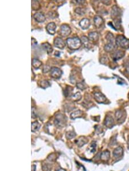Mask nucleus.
Listing matches in <instances>:
<instances>
[{
	"label": "nucleus",
	"instance_id": "nucleus-2",
	"mask_svg": "<svg viewBox=\"0 0 129 171\" xmlns=\"http://www.w3.org/2000/svg\"><path fill=\"white\" fill-rule=\"evenodd\" d=\"M116 44L123 49H129V39L123 35H118L116 38Z\"/></svg>",
	"mask_w": 129,
	"mask_h": 171
},
{
	"label": "nucleus",
	"instance_id": "nucleus-26",
	"mask_svg": "<svg viewBox=\"0 0 129 171\" xmlns=\"http://www.w3.org/2000/svg\"><path fill=\"white\" fill-rule=\"evenodd\" d=\"M40 85L41 88H47L48 87L50 86V84L48 81H46V80H43L42 81H41V83H40Z\"/></svg>",
	"mask_w": 129,
	"mask_h": 171
},
{
	"label": "nucleus",
	"instance_id": "nucleus-24",
	"mask_svg": "<svg viewBox=\"0 0 129 171\" xmlns=\"http://www.w3.org/2000/svg\"><path fill=\"white\" fill-rule=\"evenodd\" d=\"M104 49L106 51L110 52L112 51L114 49V45L113 43H109L104 47Z\"/></svg>",
	"mask_w": 129,
	"mask_h": 171
},
{
	"label": "nucleus",
	"instance_id": "nucleus-33",
	"mask_svg": "<svg viewBox=\"0 0 129 171\" xmlns=\"http://www.w3.org/2000/svg\"><path fill=\"white\" fill-rule=\"evenodd\" d=\"M101 2L106 5H110L111 4V0H101Z\"/></svg>",
	"mask_w": 129,
	"mask_h": 171
},
{
	"label": "nucleus",
	"instance_id": "nucleus-19",
	"mask_svg": "<svg viewBox=\"0 0 129 171\" xmlns=\"http://www.w3.org/2000/svg\"><path fill=\"white\" fill-rule=\"evenodd\" d=\"M42 47L44 49L48 54H50L53 51V49L51 46V45H50L49 43H43L42 44Z\"/></svg>",
	"mask_w": 129,
	"mask_h": 171
},
{
	"label": "nucleus",
	"instance_id": "nucleus-23",
	"mask_svg": "<svg viewBox=\"0 0 129 171\" xmlns=\"http://www.w3.org/2000/svg\"><path fill=\"white\" fill-rule=\"evenodd\" d=\"M40 128V124L38 122H34L32 123V131L35 132Z\"/></svg>",
	"mask_w": 129,
	"mask_h": 171
},
{
	"label": "nucleus",
	"instance_id": "nucleus-32",
	"mask_svg": "<svg viewBox=\"0 0 129 171\" xmlns=\"http://www.w3.org/2000/svg\"><path fill=\"white\" fill-rule=\"evenodd\" d=\"M77 87L81 90H84L86 88V86H85V84L83 83H80L77 84Z\"/></svg>",
	"mask_w": 129,
	"mask_h": 171
},
{
	"label": "nucleus",
	"instance_id": "nucleus-28",
	"mask_svg": "<svg viewBox=\"0 0 129 171\" xmlns=\"http://www.w3.org/2000/svg\"><path fill=\"white\" fill-rule=\"evenodd\" d=\"M75 12L78 13V15H83L86 13V10L83 8H78L75 9Z\"/></svg>",
	"mask_w": 129,
	"mask_h": 171
},
{
	"label": "nucleus",
	"instance_id": "nucleus-10",
	"mask_svg": "<svg viewBox=\"0 0 129 171\" xmlns=\"http://www.w3.org/2000/svg\"><path fill=\"white\" fill-rule=\"evenodd\" d=\"M124 55H125V52L121 51V50H118V51L114 52L112 53L111 56L112 58L113 59V60L117 61L122 58Z\"/></svg>",
	"mask_w": 129,
	"mask_h": 171
},
{
	"label": "nucleus",
	"instance_id": "nucleus-37",
	"mask_svg": "<svg viewBox=\"0 0 129 171\" xmlns=\"http://www.w3.org/2000/svg\"><path fill=\"white\" fill-rule=\"evenodd\" d=\"M56 3H62L65 1V0H54Z\"/></svg>",
	"mask_w": 129,
	"mask_h": 171
},
{
	"label": "nucleus",
	"instance_id": "nucleus-35",
	"mask_svg": "<svg viewBox=\"0 0 129 171\" xmlns=\"http://www.w3.org/2000/svg\"><path fill=\"white\" fill-rule=\"evenodd\" d=\"M45 70V71L44 72V73H47V72H48L50 70V67L49 66H44V68H43V72L44 71V70Z\"/></svg>",
	"mask_w": 129,
	"mask_h": 171
},
{
	"label": "nucleus",
	"instance_id": "nucleus-12",
	"mask_svg": "<svg viewBox=\"0 0 129 171\" xmlns=\"http://www.w3.org/2000/svg\"><path fill=\"white\" fill-rule=\"evenodd\" d=\"M114 121L113 118L111 117H110V116H107V117L106 118L104 122L105 126L106 127H107V128L111 129L114 126Z\"/></svg>",
	"mask_w": 129,
	"mask_h": 171
},
{
	"label": "nucleus",
	"instance_id": "nucleus-4",
	"mask_svg": "<svg viewBox=\"0 0 129 171\" xmlns=\"http://www.w3.org/2000/svg\"><path fill=\"white\" fill-rule=\"evenodd\" d=\"M71 32V29L70 27L67 24L61 25L59 30V34L63 37H66L68 36Z\"/></svg>",
	"mask_w": 129,
	"mask_h": 171
},
{
	"label": "nucleus",
	"instance_id": "nucleus-30",
	"mask_svg": "<svg viewBox=\"0 0 129 171\" xmlns=\"http://www.w3.org/2000/svg\"><path fill=\"white\" fill-rule=\"evenodd\" d=\"M72 3L75 5H83L86 3V0H72Z\"/></svg>",
	"mask_w": 129,
	"mask_h": 171
},
{
	"label": "nucleus",
	"instance_id": "nucleus-29",
	"mask_svg": "<svg viewBox=\"0 0 129 171\" xmlns=\"http://www.w3.org/2000/svg\"><path fill=\"white\" fill-rule=\"evenodd\" d=\"M88 40H89L88 38H87L86 36H83V37H82L81 38L82 43H83L84 45H85V47L88 46Z\"/></svg>",
	"mask_w": 129,
	"mask_h": 171
},
{
	"label": "nucleus",
	"instance_id": "nucleus-20",
	"mask_svg": "<svg viewBox=\"0 0 129 171\" xmlns=\"http://www.w3.org/2000/svg\"><path fill=\"white\" fill-rule=\"evenodd\" d=\"M32 65L34 69H37L42 65V62L40 60H37V59H33L32 61Z\"/></svg>",
	"mask_w": 129,
	"mask_h": 171
},
{
	"label": "nucleus",
	"instance_id": "nucleus-15",
	"mask_svg": "<svg viewBox=\"0 0 129 171\" xmlns=\"http://www.w3.org/2000/svg\"><path fill=\"white\" fill-rule=\"evenodd\" d=\"M33 17L36 21L38 22H44L46 19L44 15H43L42 13H36L34 15Z\"/></svg>",
	"mask_w": 129,
	"mask_h": 171
},
{
	"label": "nucleus",
	"instance_id": "nucleus-38",
	"mask_svg": "<svg viewBox=\"0 0 129 171\" xmlns=\"http://www.w3.org/2000/svg\"><path fill=\"white\" fill-rule=\"evenodd\" d=\"M126 70H127V72L129 73V64L128 65L127 67V69H126Z\"/></svg>",
	"mask_w": 129,
	"mask_h": 171
},
{
	"label": "nucleus",
	"instance_id": "nucleus-11",
	"mask_svg": "<svg viewBox=\"0 0 129 171\" xmlns=\"http://www.w3.org/2000/svg\"><path fill=\"white\" fill-rule=\"evenodd\" d=\"M46 29H47L48 32L50 35H54L56 32V25L54 22H49V24H47Z\"/></svg>",
	"mask_w": 129,
	"mask_h": 171
},
{
	"label": "nucleus",
	"instance_id": "nucleus-14",
	"mask_svg": "<svg viewBox=\"0 0 129 171\" xmlns=\"http://www.w3.org/2000/svg\"><path fill=\"white\" fill-rule=\"evenodd\" d=\"M115 118L118 122H121V120H122V121L123 122L126 118L125 112L121 110L117 111L115 113Z\"/></svg>",
	"mask_w": 129,
	"mask_h": 171
},
{
	"label": "nucleus",
	"instance_id": "nucleus-21",
	"mask_svg": "<svg viewBox=\"0 0 129 171\" xmlns=\"http://www.w3.org/2000/svg\"><path fill=\"white\" fill-rule=\"evenodd\" d=\"M41 8L40 4L38 0H32V8L33 10H37Z\"/></svg>",
	"mask_w": 129,
	"mask_h": 171
},
{
	"label": "nucleus",
	"instance_id": "nucleus-3",
	"mask_svg": "<svg viewBox=\"0 0 129 171\" xmlns=\"http://www.w3.org/2000/svg\"><path fill=\"white\" fill-rule=\"evenodd\" d=\"M67 118L63 114H57L56 116V118L54 123L56 126L58 127H63L66 124Z\"/></svg>",
	"mask_w": 129,
	"mask_h": 171
},
{
	"label": "nucleus",
	"instance_id": "nucleus-7",
	"mask_svg": "<svg viewBox=\"0 0 129 171\" xmlns=\"http://www.w3.org/2000/svg\"><path fill=\"white\" fill-rule=\"evenodd\" d=\"M55 46L60 49H63L66 46V42L61 38H56L54 40Z\"/></svg>",
	"mask_w": 129,
	"mask_h": 171
},
{
	"label": "nucleus",
	"instance_id": "nucleus-8",
	"mask_svg": "<svg viewBox=\"0 0 129 171\" xmlns=\"http://www.w3.org/2000/svg\"><path fill=\"white\" fill-rule=\"evenodd\" d=\"M121 15V11L119 9L117 5H114L112 7V9L111 11V16L112 19H117L118 17Z\"/></svg>",
	"mask_w": 129,
	"mask_h": 171
},
{
	"label": "nucleus",
	"instance_id": "nucleus-5",
	"mask_svg": "<svg viewBox=\"0 0 129 171\" xmlns=\"http://www.w3.org/2000/svg\"><path fill=\"white\" fill-rule=\"evenodd\" d=\"M62 74L61 70L59 68L54 67L50 69V76L52 78L55 79H58L60 78Z\"/></svg>",
	"mask_w": 129,
	"mask_h": 171
},
{
	"label": "nucleus",
	"instance_id": "nucleus-18",
	"mask_svg": "<svg viewBox=\"0 0 129 171\" xmlns=\"http://www.w3.org/2000/svg\"><path fill=\"white\" fill-rule=\"evenodd\" d=\"M110 157V153L109 150H105L103 152L100 156L101 160L103 161H107L109 159Z\"/></svg>",
	"mask_w": 129,
	"mask_h": 171
},
{
	"label": "nucleus",
	"instance_id": "nucleus-9",
	"mask_svg": "<svg viewBox=\"0 0 129 171\" xmlns=\"http://www.w3.org/2000/svg\"><path fill=\"white\" fill-rule=\"evenodd\" d=\"M94 22L96 28H100L102 25L104 24V20H103V18L99 16H95L94 19Z\"/></svg>",
	"mask_w": 129,
	"mask_h": 171
},
{
	"label": "nucleus",
	"instance_id": "nucleus-6",
	"mask_svg": "<svg viewBox=\"0 0 129 171\" xmlns=\"http://www.w3.org/2000/svg\"><path fill=\"white\" fill-rule=\"evenodd\" d=\"M94 96L96 101L98 102H99V103H102V102L107 101V98L101 92H95L94 93Z\"/></svg>",
	"mask_w": 129,
	"mask_h": 171
},
{
	"label": "nucleus",
	"instance_id": "nucleus-31",
	"mask_svg": "<svg viewBox=\"0 0 129 171\" xmlns=\"http://www.w3.org/2000/svg\"><path fill=\"white\" fill-rule=\"evenodd\" d=\"M75 135H76V134L74 132L71 131V132H68V133H67V135H66V136L68 139H72L73 137H75Z\"/></svg>",
	"mask_w": 129,
	"mask_h": 171
},
{
	"label": "nucleus",
	"instance_id": "nucleus-27",
	"mask_svg": "<svg viewBox=\"0 0 129 171\" xmlns=\"http://www.w3.org/2000/svg\"><path fill=\"white\" fill-rule=\"evenodd\" d=\"M106 39L109 41V43H114V35L111 33L109 32L106 35Z\"/></svg>",
	"mask_w": 129,
	"mask_h": 171
},
{
	"label": "nucleus",
	"instance_id": "nucleus-1",
	"mask_svg": "<svg viewBox=\"0 0 129 171\" xmlns=\"http://www.w3.org/2000/svg\"><path fill=\"white\" fill-rule=\"evenodd\" d=\"M66 43L69 49L72 50L79 49L82 45V41L78 37L68 38L66 40Z\"/></svg>",
	"mask_w": 129,
	"mask_h": 171
},
{
	"label": "nucleus",
	"instance_id": "nucleus-22",
	"mask_svg": "<svg viewBox=\"0 0 129 171\" xmlns=\"http://www.w3.org/2000/svg\"><path fill=\"white\" fill-rule=\"evenodd\" d=\"M83 114V112L80 110L76 111L71 114V118L72 119H75L76 118L81 117Z\"/></svg>",
	"mask_w": 129,
	"mask_h": 171
},
{
	"label": "nucleus",
	"instance_id": "nucleus-17",
	"mask_svg": "<svg viewBox=\"0 0 129 171\" xmlns=\"http://www.w3.org/2000/svg\"><path fill=\"white\" fill-rule=\"evenodd\" d=\"M123 148L121 147H118L114 150L113 152V155L114 157H115V158H119V157H121L123 156Z\"/></svg>",
	"mask_w": 129,
	"mask_h": 171
},
{
	"label": "nucleus",
	"instance_id": "nucleus-13",
	"mask_svg": "<svg viewBox=\"0 0 129 171\" xmlns=\"http://www.w3.org/2000/svg\"><path fill=\"white\" fill-rule=\"evenodd\" d=\"M79 26L83 29H87L89 28V26H90V21H89V19L84 18L80 21Z\"/></svg>",
	"mask_w": 129,
	"mask_h": 171
},
{
	"label": "nucleus",
	"instance_id": "nucleus-36",
	"mask_svg": "<svg viewBox=\"0 0 129 171\" xmlns=\"http://www.w3.org/2000/svg\"><path fill=\"white\" fill-rule=\"evenodd\" d=\"M36 111L34 110V108L32 107V118H36V114L35 113Z\"/></svg>",
	"mask_w": 129,
	"mask_h": 171
},
{
	"label": "nucleus",
	"instance_id": "nucleus-34",
	"mask_svg": "<svg viewBox=\"0 0 129 171\" xmlns=\"http://www.w3.org/2000/svg\"><path fill=\"white\" fill-rule=\"evenodd\" d=\"M95 147H96V143L95 142L92 143V144L90 146V149H91V152L92 153H93L95 151Z\"/></svg>",
	"mask_w": 129,
	"mask_h": 171
},
{
	"label": "nucleus",
	"instance_id": "nucleus-25",
	"mask_svg": "<svg viewBox=\"0 0 129 171\" xmlns=\"http://www.w3.org/2000/svg\"><path fill=\"white\" fill-rule=\"evenodd\" d=\"M87 142V140L86 138H84L83 137H81L79 139H78V140L76 141V143L79 147H81L83 145L86 144Z\"/></svg>",
	"mask_w": 129,
	"mask_h": 171
},
{
	"label": "nucleus",
	"instance_id": "nucleus-16",
	"mask_svg": "<svg viewBox=\"0 0 129 171\" xmlns=\"http://www.w3.org/2000/svg\"><path fill=\"white\" fill-rule=\"evenodd\" d=\"M88 39L92 42H97L99 39V34L96 32H91L88 34Z\"/></svg>",
	"mask_w": 129,
	"mask_h": 171
}]
</instances>
